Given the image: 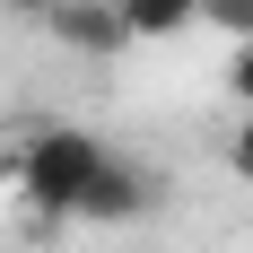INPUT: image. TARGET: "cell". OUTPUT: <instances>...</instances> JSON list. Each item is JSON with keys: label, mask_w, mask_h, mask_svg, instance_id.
Listing matches in <instances>:
<instances>
[{"label": "cell", "mask_w": 253, "mask_h": 253, "mask_svg": "<svg viewBox=\"0 0 253 253\" xmlns=\"http://www.w3.org/2000/svg\"><path fill=\"white\" fill-rule=\"evenodd\" d=\"M201 18L218 26V35H236V44H245V35H253V0H201Z\"/></svg>", "instance_id": "cell-5"}, {"label": "cell", "mask_w": 253, "mask_h": 253, "mask_svg": "<svg viewBox=\"0 0 253 253\" xmlns=\"http://www.w3.org/2000/svg\"><path fill=\"white\" fill-rule=\"evenodd\" d=\"M227 96H236V105L253 114V35H245V44L227 52Z\"/></svg>", "instance_id": "cell-6"}, {"label": "cell", "mask_w": 253, "mask_h": 253, "mask_svg": "<svg viewBox=\"0 0 253 253\" xmlns=\"http://www.w3.org/2000/svg\"><path fill=\"white\" fill-rule=\"evenodd\" d=\"M9 9H18V18H26V26H44V18H52V9H61V0H9Z\"/></svg>", "instance_id": "cell-8"}, {"label": "cell", "mask_w": 253, "mask_h": 253, "mask_svg": "<svg viewBox=\"0 0 253 253\" xmlns=\"http://www.w3.org/2000/svg\"><path fill=\"white\" fill-rule=\"evenodd\" d=\"M96 166H105V140H96V131H79V123L26 131V140H18V201H26V227L44 236V227H61V218H79Z\"/></svg>", "instance_id": "cell-1"}, {"label": "cell", "mask_w": 253, "mask_h": 253, "mask_svg": "<svg viewBox=\"0 0 253 253\" xmlns=\"http://www.w3.org/2000/svg\"><path fill=\"white\" fill-rule=\"evenodd\" d=\"M131 26V44H166V35H183V26L201 18V0H114Z\"/></svg>", "instance_id": "cell-4"}, {"label": "cell", "mask_w": 253, "mask_h": 253, "mask_svg": "<svg viewBox=\"0 0 253 253\" xmlns=\"http://www.w3.org/2000/svg\"><path fill=\"white\" fill-rule=\"evenodd\" d=\"M227 175H236V183H253V114L227 131Z\"/></svg>", "instance_id": "cell-7"}, {"label": "cell", "mask_w": 253, "mask_h": 253, "mask_svg": "<svg viewBox=\"0 0 253 253\" xmlns=\"http://www.w3.org/2000/svg\"><path fill=\"white\" fill-rule=\"evenodd\" d=\"M44 35H52V44H70V52H87V61H114V52L131 44V26H123L114 0H61V9L44 18Z\"/></svg>", "instance_id": "cell-3"}, {"label": "cell", "mask_w": 253, "mask_h": 253, "mask_svg": "<svg viewBox=\"0 0 253 253\" xmlns=\"http://www.w3.org/2000/svg\"><path fill=\"white\" fill-rule=\"evenodd\" d=\"M79 218H87V227H140V218H157V175L140 166V157L105 149L96 183H87V201H79Z\"/></svg>", "instance_id": "cell-2"}]
</instances>
